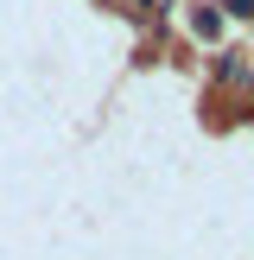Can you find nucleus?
<instances>
[{
	"instance_id": "f257e3e1",
	"label": "nucleus",
	"mask_w": 254,
	"mask_h": 260,
	"mask_svg": "<svg viewBox=\"0 0 254 260\" xmlns=\"http://www.w3.org/2000/svg\"><path fill=\"white\" fill-rule=\"evenodd\" d=\"M190 32H197V38H216V32H223V13H216V7H197V13H190Z\"/></svg>"
},
{
	"instance_id": "f03ea898",
	"label": "nucleus",
	"mask_w": 254,
	"mask_h": 260,
	"mask_svg": "<svg viewBox=\"0 0 254 260\" xmlns=\"http://www.w3.org/2000/svg\"><path fill=\"white\" fill-rule=\"evenodd\" d=\"M223 13L229 19H254V0H223Z\"/></svg>"
}]
</instances>
